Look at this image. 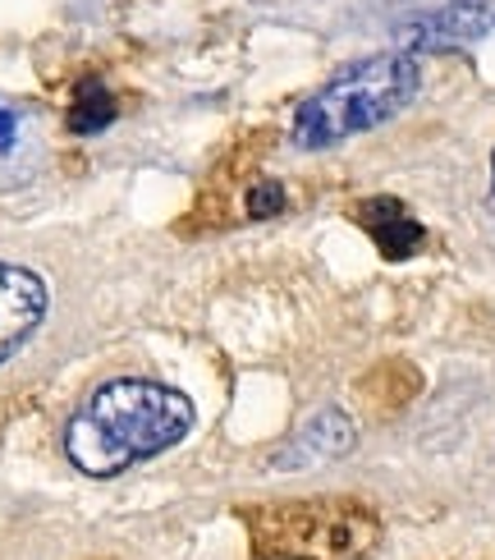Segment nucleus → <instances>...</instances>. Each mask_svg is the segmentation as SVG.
I'll return each mask as SVG.
<instances>
[{
  "mask_svg": "<svg viewBox=\"0 0 495 560\" xmlns=\"http://www.w3.org/2000/svg\"><path fill=\"white\" fill-rule=\"evenodd\" d=\"M193 428V400L152 377H115L64 423V459L87 478H115L138 459L179 446Z\"/></svg>",
  "mask_w": 495,
  "mask_h": 560,
  "instance_id": "f257e3e1",
  "label": "nucleus"
},
{
  "mask_svg": "<svg viewBox=\"0 0 495 560\" xmlns=\"http://www.w3.org/2000/svg\"><path fill=\"white\" fill-rule=\"evenodd\" d=\"M417 83H422V69L409 51L363 56V60L335 69V74L294 110V125H290L294 148L321 152V148L344 143L353 133L381 129L417 97Z\"/></svg>",
  "mask_w": 495,
  "mask_h": 560,
  "instance_id": "f03ea898",
  "label": "nucleus"
},
{
  "mask_svg": "<svg viewBox=\"0 0 495 560\" xmlns=\"http://www.w3.org/2000/svg\"><path fill=\"white\" fill-rule=\"evenodd\" d=\"M244 528L257 560H358L381 538L372 510L344 497L248 505Z\"/></svg>",
  "mask_w": 495,
  "mask_h": 560,
  "instance_id": "7ed1b4c3",
  "label": "nucleus"
},
{
  "mask_svg": "<svg viewBox=\"0 0 495 560\" xmlns=\"http://www.w3.org/2000/svg\"><path fill=\"white\" fill-rule=\"evenodd\" d=\"M495 28V0H440L436 10H417L404 28H399V46L413 51H450V46H468Z\"/></svg>",
  "mask_w": 495,
  "mask_h": 560,
  "instance_id": "20e7f679",
  "label": "nucleus"
},
{
  "mask_svg": "<svg viewBox=\"0 0 495 560\" xmlns=\"http://www.w3.org/2000/svg\"><path fill=\"white\" fill-rule=\"evenodd\" d=\"M51 308V290L33 267L0 258V368H5L23 345L37 336Z\"/></svg>",
  "mask_w": 495,
  "mask_h": 560,
  "instance_id": "39448f33",
  "label": "nucleus"
},
{
  "mask_svg": "<svg viewBox=\"0 0 495 560\" xmlns=\"http://www.w3.org/2000/svg\"><path fill=\"white\" fill-rule=\"evenodd\" d=\"M353 441H358L353 418L344 409H321L298 428V436L290 441V446L275 455V469H313V464L340 459V455L353 451Z\"/></svg>",
  "mask_w": 495,
  "mask_h": 560,
  "instance_id": "423d86ee",
  "label": "nucleus"
},
{
  "mask_svg": "<svg viewBox=\"0 0 495 560\" xmlns=\"http://www.w3.org/2000/svg\"><path fill=\"white\" fill-rule=\"evenodd\" d=\"M353 217L367 225V235L376 240V248H381L390 262L413 258L422 248V240H427V230L409 217V207L399 198H367V202L353 207Z\"/></svg>",
  "mask_w": 495,
  "mask_h": 560,
  "instance_id": "0eeeda50",
  "label": "nucleus"
},
{
  "mask_svg": "<svg viewBox=\"0 0 495 560\" xmlns=\"http://www.w3.org/2000/svg\"><path fill=\"white\" fill-rule=\"evenodd\" d=\"M115 120V97L102 79H79L74 97H69V133H102Z\"/></svg>",
  "mask_w": 495,
  "mask_h": 560,
  "instance_id": "6e6552de",
  "label": "nucleus"
},
{
  "mask_svg": "<svg viewBox=\"0 0 495 560\" xmlns=\"http://www.w3.org/2000/svg\"><path fill=\"white\" fill-rule=\"evenodd\" d=\"M285 184H275V179H262V184H252L248 189V198H244V207H248V217L252 221H271V217H280L285 212Z\"/></svg>",
  "mask_w": 495,
  "mask_h": 560,
  "instance_id": "1a4fd4ad",
  "label": "nucleus"
},
{
  "mask_svg": "<svg viewBox=\"0 0 495 560\" xmlns=\"http://www.w3.org/2000/svg\"><path fill=\"white\" fill-rule=\"evenodd\" d=\"M14 133H19V120H14L5 106H0V152H10V148H14Z\"/></svg>",
  "mask_w": 495,
  "mask_h": 560,
  "instance_id": "9d476101",
  "label": "nucleus"
},
{
  "mask_svg": "<svg viewBox=\"0 0 495 560\" xmlns=\"http://www.w3.org/2000/svg\"><path fill=\"white\" fill-rule=\"evenodd\" d=\"M491 189H495V156H491Z\"/></svg>",
  "mask_w": 495,
  "mask_h": 560,
  "instance_id": "9b49d317",
  "label": "nucleus"
}]
</instances>
